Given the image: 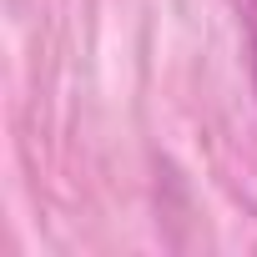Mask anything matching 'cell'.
Masks as SVG:
<instances>
[{
	"label": "cell",
	"mask_w": 257,
	"mask_h": 257,
	"mask_svg": "<svg viewBox=\"0 0 257 257\" xmlns=\"http://www.w3.org/2000/svg\"><path fill=\"white\" fill-rule=\"evenodd\" d=\"M242 41H247V71H252V91H257V0H232Z\"/></svg>",
	"instance_id": "1"
}]
</instances>
